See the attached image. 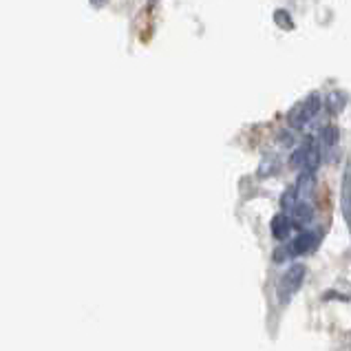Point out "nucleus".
Returning a JSON list of instances; mask_svg holds the SVG:
<instances>
[{"label":"nucleus","instance_id":"obj_3","mask_svg":"<svg viewBox=\"0 0 351 351\" xmlns=\"http://www.w3.org/2000/svg\"><path fill=\"white\" fill-rule=\"evenodd\" d=\"M289 221H292V226L296 228H307L309 223L314 221V208L309 202H305V199H300V202H296L292 208H289Z\"/></svg>","mask_w":351,"mask_h":351},{"label":"nucleus","instance_id":"obj_6","mask_svg":"<svg viewBox=\"0 0 351 351\" xmlns=\"http://www.w3.org/2000/svg\"><path fill=\"white\" fill-rule=\"evenodd\" d=\"M338 137H340V133L336 126H327V128H323V133H320V139H323L325 148H334L338 144Z\"/></svg>","mask_w":351,"mask_h":351},{"label":"nucleus","instance_id":"obj_4","mask_svg":"<svg viewBox=\"0 0 351 351\" xmlns=\"http://www.w3.org/2000/svg\"><path fill=\"white\" fill-rule=\"evenodd\" d=\"M318 245V234L312 230H305L303 234H298L292 243V254H307Z\"/></svg>","mask_w":351,"mask_h":351},{"label":"nucleus","instance_id":"obj_2","mask_svg":"<svg viewBox=\"0 0 351 351\" xmlns=\"http://www.w3.org/2000/svg\"><path fill=\"white\" fill-rule=\"evenodd\" d=\"M305 276H307V267L303 263H292V265H289L285 269V274L280 276V280H278V298L283 300V303L292 298L300 289V285L305 283Z\"/></svg>","mask_w":351,"mask_h":351},{"label":"nucleus","instance_id":"obj_8","mask_svg":"<svg viewBox=\"0 0 351 351\" xmlns=\"http://www.w3.org/2000/svg\"><path fill=\"white\" fill-rule=\"evenodd\" d=\"M345 108V93H338L334 91L332 95H329V113H340Z\"/></svg>","mask_w":351,"mask_h":351},{"label":"nucleus","instance_id":"obj_1","mask_svg":"<svg viewBox=\"0 0 351 351\" xmlns=\"http://www.w3.org/2000/svg\"><path fill=\"white\" fill-rule=\"evenodd\" d=\"M320 106H323V99H320V95H316V93L307 95L303 102H298L292 108V111H289V115H287L289 126H292V128H303V126H307L318 115Z\"/></svg>","mask_w":351,"mask_h":351},{"label":"nucleus","instance_id":"obj_5","mask_svg":"<svg viewBox=\"0 0 351 351\" xmlns=\"http://www.w3.org/2000/svg\"><path fill=\"white\" fill-rule=\"evenodd\" d=\"M292 221H289V217L287 215H276L272 219V234L278 239V241H283L289 237V232H292Z\"/></svg>","mask_w":351,"mask_h":351},{"label":"nucleus","instance_id":"obj_7","mask_svg":"<svg viewBox=\"0 0 351 351\" xmlns=\"http://www.w3.org/2000/svg\"><path fill=\"white\" fill-rule=\"evenodd\" d=\"M309 148H312V142H307L305 146H300L296 153L292 155V159H289V166L292 168H303V164H305V157H307V153H309Z\"/></svg>","mask_w":351,"mask_h":351},{"label":"nucleus","instance_id":"obj_9","mask_svg":"<svg viewBox=\"0 0 351 351\" xmlns=\"http://www.w3.org/2000/svg\"><path fill=\"white\" fill-rule=\"evenodd\" d=\"M349 168L345 170V177H343V215L347 219V223H349Z\"/></svg>","mask_w":351,"mask_h":351},{"label":"nucleus","instance_id":"obj_10","mask_svg":"<svg viewBox=\"0 0 351 351\" xmlns=\"http://www.w3.org/2000/svg\"><path fill=\"white\" fill-rule=\"evenodd\" d=\"M91 3H93V5H97V7H99V5H102V3H104V0H91Z\"/></svg>","mask_w":351,"mask_h":351}]
</instances>
